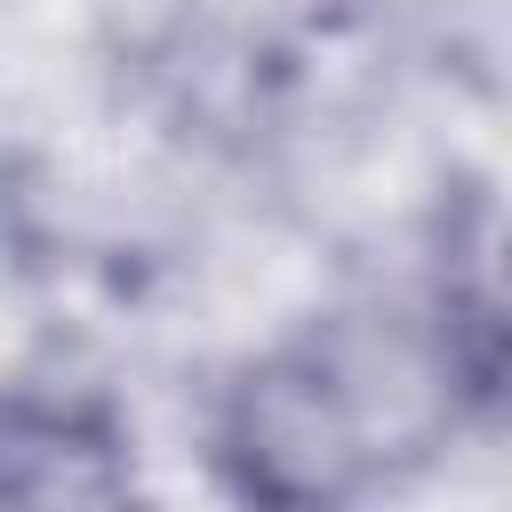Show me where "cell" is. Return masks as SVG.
Wrapping results in <instances>:
<instances>
[{
    "mask_svg": "<svg viewBox=\"0 0 512 512\" xmlns=\"http://www.w3.org/2000/svg\"><path fill=\"white\" fill-rule=\"evenodd\" d=\"M488 368L456 320L344 312L248 360L216 408V472L248 512H352L432 448Z\"/></svg>",
    "mask_w": 512,
    "mask_h": 512,
    "instance_id": "6da1fadb",
    "label": "cell"
},
{
    "mask_svg": "<svg viewBox=\"0 0 512 512\" xmlns=\"http://www.w3.org/2000/svg\"><path fill=\"white\" fill-rule=\"evenodd\" d=\"M0 512H152L128 424L96 392H0Z\"/></svg>",
    "mask_w": 512,
    "mask_h": 512,
    "instance_id": "7a4b0ae2",
    "label": "cell"
}]
</instances>
